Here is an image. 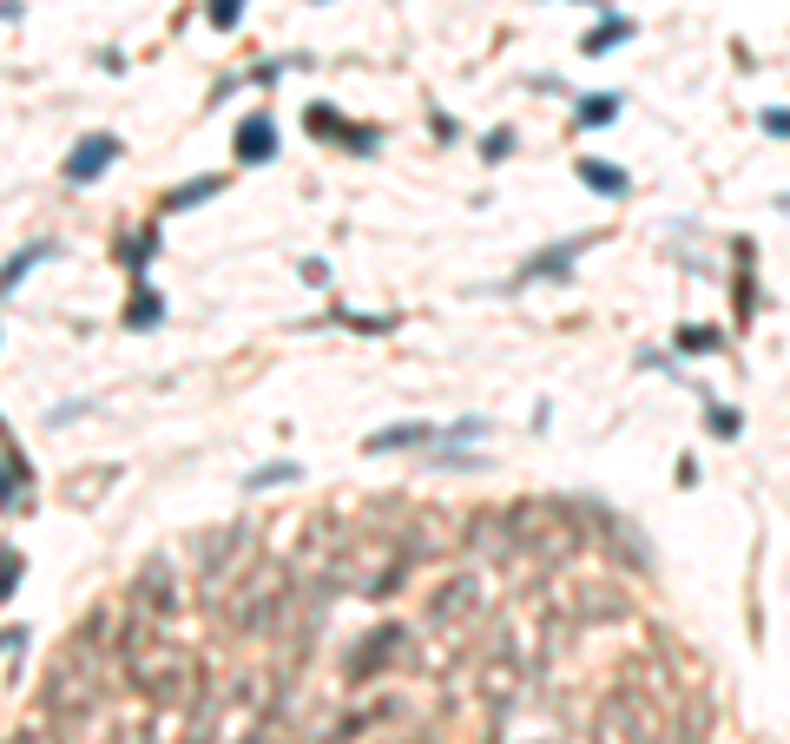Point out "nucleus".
Here are the masks:
<instances>
[{"label": "nucleus", "instance_id": "obj_12", "mask_svg": "<svg viewBox=\"0 0 790 744\" xmlns=\"http://www.w3.org/2000/svg\"><path fill=\"white\" fill-rule=\"evenodd\" d=\"M211 20H218V27H237V20H244V0H211Z\"/></svg>", "mask_w": 790, "mask_h": 744}, {"label": "nucleus", "instance_id": "obj_16", "mask_svg": "<svg viewBox=\"0 0 790 744\" xmlns=\"http://www.w3.org/2000/svg\"><path fill=\"white\" fill-rule=\"evenodd\" d=\"M764 132H771V139H790V112H764Z\"/></svg>", "mask_w": 790, "mask_h": 744}, {"label": "nucleus", "instance_id": "obj_15", "mask_svg": "<svg viewBox=\"0 0 790 744\" xmlns=\"http://www.w3.org/2000/svg\"><path fill=\"white\" fill-rule=\"evenodd\" d=\"M514 152V132H488V159H507Z\"/></svg>", "mask_w": 790, "mask_h": 744}, {"label": "nucleus", "instance_id": "obj_6", "mask_svg": "<svg viewBox=\"0 0 790 744\" xmlns=\"http://www.w3.org/2000/svg\"><path fill=\"white\" fill-rule=\"evenodd\" d=\"M415 442H428V428H376V435H369V448H415Z\"/></svg>", "mask_w": 790, "mask_h": 744}, {"label": "nucleus", "instance_id": "obj_7", "mask_svg": "<svg viewBox=\"0 0 790 744\" xmlns=\"http://www.w3.org/2000/svg\"><path fill=\"white\" fill-rule=\"evenodd\" d=\"M626 33H632V20H606V27H593V33H586V53H606V47H619Z\"/></svg>", "mask_w": 790, "mask_h": 744}, {"label": "nucleus", "instance_id": "obj_2", "mask_svg": "<svg viewBox=\"0 0 790 744\" xmlns=\"http://www.w3.org/2000/svg\"><path fill=\"white\" fill-rule=\"evenodd\" d=\"M277 152V126H270V112H251L244 126H237V159L244 165H264Z\"/></svg>", "mask_w": 790, "mask_h": 744}, {"label": "nucleus", "instance_id": "obj_8", "mask_svg": "<svg viewBox=\"0 0 790 744\" xmlns=\"http://www.w3.org/2000/svg\"><path fill=\"white\" fill-rule=\"evenodd\" d=\"M47 251H53V244H27V251H14V264H7V290H14V284H20V277H27V270L40 264Z\"/></svg>", "mask_w": 790, "mask_h": 744}, {"label": "nucleus", "instance_id": "obj_4", "mask_svg": "<svg viewBox=\"0 0 790 744\" xmlns=\"http://www.w3.org/2000/svg\"><path fill=\"white\" fill-rule=\"evenodd\" d=\"M619 119V99L613 93H586L580 99V126H613Z\"/></svg>", "mask_w": 790, "mask_h": 744}, {"label": "nucleus", "instance_id": "obj_10", "mask_svg": "<svg viewBox=\"0 0 790 744\" xmlns=\"http://www.w3.org/2000/svg\"><path fill=\"white\" fill-rule=\"evenodd\" d=\"M126 323H132V330H152V323H158V297H152V290H145V297L126 310Z\"/></svg>", "mask_w": 790, "mask_h": 744}, {"label": "nucleus", "instance_id": "obj_11", "mask_svg": "<svg viewBox=\"0 0 790 744\" xmlns=\"http://www.w3.org/2000/svg\"><path fill=\"white\" fill-rule=\"evenodd\" d=\"M211 191H218V178H198V185H185V191L172 198V211H185V205H205Z\"/></svg>", "mask_w": 790, "mask_h": 744}, {"label": "nucleus", "instance_id": "obj_14", "mask_svg": "<svg viewBox=\"0 0 790 744\" xmlns=\"http://www.w3.org/2000/svg\"><path fill=\"white\" fill-rule=\"evenodd\" d=\"M679 343H685V349H718V330H685Z\"/></svg>", "mask_w": 790, "mask_h": 744}, {"label": "nucleus", "instance_id": "obj_1", "mask_svg": "<svg viewBox=\"0 0 790 744\" xmlns=\"http://www.w3.org/2000/svg\"><path fill=\"white\" fill-rule=\"evenodd\" d=\"M112 159H119V139H112V132H93V139H79V145H73V159H66V178H73V185H93V178L106 172Z\"/></svg>", "mask_w": 790, "mask_h": 744}, {"label": "nucleus", "instance_id": "obj_3", "mask_svg": "<svg viewBox=\"0 0 790 744\" xmlns=\"http://www.w3.org/2000/svg\"><path fill=\"white\" fill-rule=\"evenodd\" d=\"M580 178L593 191H606V198H626V172L619 165H600V159H580Z\"/></svg>", "mask_w": 790, "mask_h": 744}, {"label": "nucleus", "instance_id": "obj_13", "mask_svg": "<svg viewBox=\"0 0 790 744\" xmlns=\"http://www.w3.org/2000/svg\"><path fill=\"white\" fill-rule=\"evenodd\" d=\"M711 428H718V435H725V442H731V435H738V409H711Z\"/></svg>", "mask_w": 790, "mask_h": 744}, {"label": "nucleus", "instance_id": "obj_5", "mask_svg": "<svg viewBox=\"0 0 790 744\" xmlns=\"http://www.w3.org/2000/svg\"><path fill=\"white\" fill-rule=\"evenodd\" d=\"M573 251H586V238H567V244H560V251H540L534 264H527V277H547V270H567V257H573Z\"/></svg>", "mask_w": 790, "mask_h": 744}, {"label": "nucleus", "instance_id": "obj_9", "mask_svg": "<svg viewBox=\"0 0 790 744\" xmlns=\"http://www.w3.org/2000/svg\"><path fill=\"white\" fill-rule=\"evenodd\" d=\"M297 475H303L297 461H270V468H257V475H251V488H277V481H297Z\"/></svg>", "mask_w": 790, "mask_h": 744}]
</instances>
